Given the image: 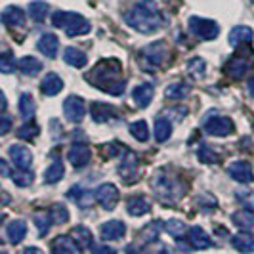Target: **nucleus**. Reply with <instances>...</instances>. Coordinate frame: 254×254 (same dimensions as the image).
<instances>
[{"mask_svg":"<svg viewBox=\"0 0 254 254\" xmlns=\"http://www.w3.org/2000/svg\"><path fill=\"white\" fill-rule=\"evenodd\" d=\"M86 80L96 88L107 92L111 96H121L125 92V78H123V65L117 60H102L94 67V71L86 75Z\"/></svg>","mask_w":254,"mask_h":254,"instance_id":"obj_1","label":"nucleus"},{"mask_svg":"<svg viewBox=\"0 0 254 254\" xmlns=\"http://www.w3.org/2000/svg\"><path fill=\"white\" fill-rule=\"evenodd\" d=\"M127 23L132 29L140 31L143 35L155 33L163 19H161V12L155 0H138L127 13Z\"/></svg>","mask_w":254,"mask_h":254,"instance_id":"obj_2","label":"nucleus"},{"mask_svg":"<svg viewBox=\"0 0 254 254\" xmlns=\"http://www.w3.org/2000/svg\"><path fill=\"white\" fill-rule=\"evenodd\" d=\"M52 23L58 27V29H64L69 37H80V35H86L90 33L88 19H84L82 15H78L75 12H56L52 15Z\"/></svg>","mask_w":254,"mask_h":254,"instance_id":"obj_3","label":"nucleus"},{"mask_svg":"<svg viewBox=\"0 0 254 254\" xmlns=\"http://www.w3.org/2000/svg\"><path fill=\"white\" fill-rule=\"evenodd\" d=\"M151 188L155 195L163 201V203H174L178 201L184 193V188L176 178H170L166 172H157L155 178L151 180Z\"/></svg>","mask_w":254,"mask_h":254,"instance_id":"obj_4","label":"nucleus"},{"mask_svg":"<svg viewBox=\"0 0 254 254\" xmlns=\"http://www.w3.org/2000/svg\"><path fill=\"white\" fill-rule=\"evenodd\" d=\"M190 31L201 40H214L220 35V27H218L216 21L197 17V15L190 17Z\"/></svg>","mask_w":254,"mask_h":254,"instance_id":"obj_5","label":"nucleus"},{"mask_svg":"<svg viewBox=\"0 0 254 254\" xmlns=\"http://www.w3.org/2000/svg\"><path fill=\"white\" fill-rule=\"evenodd\" d=\"M204 130L210 134V136H218V138H224V136H229L233 134V121L228 119V117H222V115H214L210 119H206L204 123Z\"/></svg>","mask_w":254,"mask_h":254,"instance_id":"obj_6","label":"nucleus"},{"mask_svg":"<svg viewBox=\"0 0 254 254\" xmlns=\"http://www.w3.org/2000/svg\"><path fill=\"white\" fill-rule=\"evenodd\" d=\"M141 56H143V62L155 69V67H161L165 64L166 56H168V48H166L163 40H159V42H153L149 46H145L141 50Z\"/></svg>","mask_w":254,"mask_h":254,"instance_id":"obj_7","label":"nucleus"},{"mask_svg":"<svg viewBox=\"0 0 254 254\" xmlns=\"http://www.w3.org/2000/svg\"><path fill=\"white\" fill-rule=\"evenodd\" d=\"M64 113L67 117V121L71 123H80L86 115V105H84V100L78 98V96H69L64 102Z\"/></svg>","mask_w":254,"mask_h":254,"instance_id":"obj_8","label":"nucleus"},{"mask_svg":"<svg viewBox=\"0 0 254 254\" xmlns=\"http://www.w3.org/2000/svg\"><path fill=\"white\" fill-rule=\"evenodd\" d=\"M96 201L102 204L105 210H113L117 203H119V190L113 184H102L98 190L94 191Z\"/></svg>","mask_w":254,"mask_h":254,"instance_id":"obj_9","label":"nucleus"},{"mask_svg":"<svg viewBox=\"0 0 254 254\" xmlns=\"http://www.w3.org/2000/svg\"><path fill=\"white\" fill-rule=\"evenodd\" d=\"M228 176L239 184H251L254 180L253 165L247 161H235L228 166Z\"/></svg>","mask_w":254,"mask_h":254,"instance_id":"obj_10","label":"nucleus"},{"mask_svg":"<svg viewBox=\"0 0 254 254\" xmlns=\"http://www.w3.org/2000/svg\"><path fill=\"white\" fill-rule=\"evenodd\" d=\"M90 157H92L90 147L86 143H78V141H76L75 145L69 149V153H67L69 163L75 166V168H84V166L90 163Z\"/></svg>","mask_w":254,"mask_h":254,"instance_id":"obj_11","label":"nucleus"},{"mask_svg":"<svg viewBox=\"0 0 254 254\" xmlns=\"http://www.w3.org/2000/svg\"><path fill=\"white\" fill-rule=\"evenodd\" d=\"M249 69H251V62H249V58L245 54L233 56L228 62V65H226V73L229 76H233V78H245Z\"/></svg>","mask_w":254,"mask_h":254,"instance_id":"obj_12","label":"nucleus"},{"mask_svg":"<svg viewBox=\"0 0 254 254\" xmlns=\"http://www.w3.org/2000/svg\"><path fill=\"white\" fill-rule=\"evenodd\" d=\"M100 233H102L103 241H119L125 237L127 233V226L119 220H111V222H105L100 228Z\"/></svg>","mask_w":254,"mask_h":254,"instance_id":"obj_13","label":"nucleus"},{"mask_svg":"<svg viewBox=\"0 0 254 254\" xmlns=\"http://www.w3.org/2000/svg\"><path fill=\"white\" fill-rule=\"evenodd\" d=\"M8 153H10L13 165L17 166V168H31V165H33V155H31V151L27 147L13 143V145H10Z\"/></svg>","mask_w":254,"mask_h":254,"instance_id":"obj_14","label":"nucleus"},{"mask_svg":"<svg viewBox=\"0 0 254 254\" xmlns=\"http://www.w3.org/2000/svg\"><path fill=\"white\" fill-rule=\"evenodd\" d=\"M253 37H254V33L251 27L237 25L229 31L228 42L231 48H237V46H241V44H249V42L253 40Z\"/></svg>","mask_w":254,"mask_h":254,"instance_id":"obj_15","label":"nucleus"},{"mask_svg":"<svg viewBox=\"0 0 254 254\" xmlns=\"http://www.w3.org/2000/svg\"><path fill=\"white\" fill-rule=\"evenodd\" d=\"M90 113H92V119L96 123H107V121H113L117 117V109L113 105H107V103L94 102L90 107Z\"/></svg>","mask_w":254,"mask_h":254,"instance_id":"obj_16","label":"nucleus"},{"mask_svg":"<svg viewBox=\"0 0 254 254\" xmlns=\"http://www.w3.org/2000/svg\"><path fill=\"white\" fill-rule=\"evenodd\" d=\"M188 241L193 249H210L212 247V241H210V237L204 233L203 228H199V226H193L190 228L188 231Z\"/></svg>","mask_w":254,"mask_h":254,"instance_id":"obj_17","label":"nucleus"},{"mask_svg":"<svg viewBox=\"0 0 254 254\" xmlns=\"http://www.w3.org/2000/svg\"><path fill=\"white\" fill-rule=\"evenodd\" d=\"M71 237L75 239V243L78 245L80 251H90L94 249V237H92V231L84 226H76L71 231Z\"/></svg>","mask_w":254,"mask_h":254,"instance_id":"obj_18","label":"nucleus"},{"mask_svg":"<svg viewBox=\"0 0 254 254\" xmlns=\"http://www.w3.org/2000/svg\"><path fill=\"white\" fill-rule=\"evenodd\" d=\"M153 94H155V86L149 84V82H143V84H138L134 92H132V98L138 107H147L149 102L153 100Z\"/></svg>","mask_w":254,"mask_h":254,"instance_id":"obj_19","label":"nucleus"},{"mask_svg":"<svg viewBox=\"0 0 254 254\" xmlns=\"http://www.w3.org/2000/svg\"><path fill=\"white\" fill-rule=\"evenodd\" d=\"M2 23L6 27H21L25 23V13L17 6H8L2 12Z\"/></svg>","mask_w":254,"mask_h":254,"instance_id":"obj_20","label":"nucleus"},{"mask_svg":"<svg viewBox=\"0 0 254 254\" xmlns=\"http://www.w3.org/2000/svg\"><path fill=\"white\" fill-rule=\"evenodd\" d=\"M37 46H38V50L42 52L44 56H48V58H56L58 48H60V40H58L56 35L46 33V35H42V37H40Z\"/></svg>","mask_w":254,"mask_h":254,"instance_id":"obj_21","label":"nucleus"},{"mask_svg":"<svg viewBox=\"0 0 254 254\" xmlns=\"http://www.w3.org/2000/svg\"><path fill=\"white\" fill-rule=\"evenodd\" d=\"M64 88V80L60 78V76L56 75V73H48V75L42 78V94L44 96H56V94H60Z\"/></svg>","mask_w":254,"mask_h":254,"instance_id":"obj_22","label":"nucleus"},{"mask_svg":"<svg viewBox=\"0 0 254 254\" xmlns=\"http://www.w3.org/2000/svg\"><path fill=\"white\" fill-rule=\"evenodd\" d=\"M231 222L239 229H243V231H251L254 228V212L249 210V208H241V210L233 212Z\"/></svg>","mask_w":254,"mask_h":254,"instance_id":"obj_23","label":"nucleus"},{"mask_svg":"<svg viewBox=\"0 0 254 254\" xmlns=\"http://www.w3.org/2000/svg\"><path fill=\"white\" fill-rule=\"evenodd\" d=\"M6 235H8L12 245L21 243L27 235V224L23 220H13L12 224H8V228H6Z\"/></svg>","mask_w":254,"mask_h":254,"instance_id":"obj_24","label":"nucleus"},{"mask_svg":"<svg viewBox=\"0 0 254 254\" xmlns=\"http://www.w3.org/2000/svg\"><path fill=\"white\" fill-rule=\"evenodd\" d=\"M64 174H65V168L62 159L60 157H54V163L44 170V182L46 184H56V182H60V180L64 178Z\"/></svg>","mask_w":254,"mask_h":254,"instance_id":"obj_25","label":"nucleus"},{"mask_svg":"<svg viewBox=\"0 0 254 254\" xmlns=\"http://www.w3.org/2000/svg\"><path fill=\"white\" fill-rule=\"evenodd\" d=\"M190 92H191V86L188 82H184V80L172 82V84H168L165 90L168 100H184L186 96H190Z\"/></svg>","mask_w":254,"mask_h":254,"instance_id":"obj_26","label":"nucleus"},{"mask_svg":"<svg viewBox=\"0 0 254 254\" xmlns=\"http://www.w3.org/2000/svg\"><path fill=\"white\" fill-rule=\"evenodd\" d=\"M64 60L67 62L69 65H73V67H84V65L88 64V58H86V54L80 50H76L73 46H69V48H65L64 52Z\"/></svg>","mask_w":254,"mask_h":254,"instance_id":"obj_27","label":"nucleus"},{"mask_svg":"<svg viewBox=\"0 0 254 254\" xmlns=\"http://www.w3.org/2000/svg\"><path fill=\"white\" fill-rule=\"evenodd\" d=\"M127 208L130 216H143V214L149 212L151 206L147 203V199H143V197H132L127 203Z\"/></svg>","mask_w":254,"mask_h":254,"instance_id":"obj_28","label":"nucleus"},{"mask_svg":"<svg viewBox=\"0 0 254 254\" xmlns=\"http://www.w3.org/2000/svg\"><path fill=\"white\" fill-rule=\"evenodd\" d=\"M67 195H69V199H73L82 208H88L90 204H92V199H96V195L92 197V191H86L82 190V188H71Z\"/></svg>","mask_w":254,"mask_h":254,"instance_id":"obj_29","label":"nucleus"},{"mask_svg":"<svg viewBox=\"0 0 254 254\" xmlns=\"http://www.w3.org/2000/svg\"><path fill=\"white\" fill-rule=\"evenodd\" d=\"M52 251L54 253H78V245L75 243V239L71 237H56L54 243H52Z\"/></svg>","mask_w":254,"mask_h":254,"instance_id":"obj_30","label":"nucleus"},{"mask_svg":"<svg viewBox=\"0 0 254 254\" xmlns=\"http://www.w3.org/2000/svg\"><path fill=\"white\" fill-rule=\"evenodd\" d=\"M19 71L27 76H35L38 75V71L42 69V64L38 62L37 58H33V56H25V58H21L19 60Z\"/></svg>","mask_w":254,"mask_h":254,"instance_id":"obj_31","label":"nucleus"},{"mask_svg":"<svg viewBox=\"0 0 254 254\" xmlns=\"http://www.w3.org/2000/svg\"><path fill=\"white\" fill-rule=\"evenodd\" d=\"M170 132H172L170 121L165 119V117H157V121H155V140L163 143V141L170 138Z\"/></svg>","mask_w":254,"mask_h":254,"instance_id":"obj_32","label":"nucleus"},{"mask_svg":"<svg viewBox=\"0 0 254 254\" xmlns=\"http://www.w3.org/2000/svg\"><path fill=\"white\" fill-rule=\"evenodd\" d=\"M231 245L239 251V253H253L254 251V237L251 233H239L231 239Z\"/></svg>","mask_w":254,"mask_h":254,"instance_id":"obj_33","label":"nucleus"},{"mask_svg":"<svg viewBox=\"0 0 254 254\" xmlns=\"http://www.w3.org/2000/svg\"><path fill=\"white\" fill-rule=\"evenodd\" d=\"M19 113L25 121L35 117V100H33L31 94H21V98H19Z\"/></svg>","mask_w":254,"mask_h":254,"instance_id":"obj_34","label":"nucleus"},{"mask_svg":"<svg viewBox=\"0 0 254 254\" xmlns=\"http://www.w3.org/2000/svg\"><path fill=\"white\" fill-rule=\"evenodd\" d=\"M46 13H48V4L46 2L37 0V2H31L29 4V15H31L33 21H37V23L44 21L46 19Z\"/></svg>","mask_w":254,"mask_h":254,"instance_id":"obj_35","label":"nucleus"},{"mask_svg":"<svg viewBox=\"0 0 254 254\" xmlns=\"http://www.w3.org/2000/svg\"><path fill=\"white\" fill-rule=\"evenodd\" d=\"M52 222H54V218H52L50 212H37L35 214V224H37L38 235H46L52 228Z\"/></svg>","mask_w":254,"mask_h":254,"instance_id":"obj_36","label":"nucleus"},{"mask_svg":"<svg viewBox=\"0 0 254 254\" xmlns=\"http://www.w3.org/2000/svg\"><path fill=\"white\" fill-rule=\"evenodd\" d=\"M130 134L136 138L138 141H147L149 140V128L145 121H136L130 125Z\"/></svg>","mask_w":254,"mask_h":254,"instance_id":"obj_37","label":"nucleus"},{"mask_svg":"<svg viewBox=\"0 0 254 254\" xmlns=\"http://www.w3.org/2000/svg\"><path fill=\"white\" fill-rule=\"evenodd\" d=\"M134 170H136V155L128 153V159H125L123 165L119 166V172L123 178H134Z\"/></svg>","mask_w":254,"mask_h":254,"instance_id":"obj_38","label":"nucleus"},{"mask_svg":"<svg viewBox=\"0 0 254 254\" xmlns=\"http://www.w3.org/2000/svg\"><path fill=\"white\" fill-rule=\"evenodd\" d=\"M12 180L15 186L19 188H27L33 184V172H29V168H19V172H13Z\"/></svg>","mask_w":254,"mask_h":254,"instance_id":"obj_39","label":"nucleus"},{"mask_svg":"<svg viewBox=\"0 0 254 254\" xmlns=\"http://www.w3.org/2000/svg\"><path fill=\"white\" fill-rule=\"evenodd\" d=\"M38 132H40V128L35 125V123H27V125H23V127L17 130V136L21 138V140H35L38 136Z\"/></svg>","mask_w":254,"mask_h":254,"instance_id":"obj_40","label":"nucleus"},{"mask_svg":"<svg viewBox=\"0 0 254 254\" xmlns=\"http://www.w3.org/2000/svg\"><path fill=\"white\" fill-rule=\"evenodd\" d=\"M165 229L168 231V235H172V237H184V233H186V224L180 222V220H168L165 224Z\"/></svg>","mask_w":254,"mask_h":254,"instance_id":"obj_41","label":"nucleus"},{"mask_svg":"<svg viewBox=\"0 0 254 254\" xmlns=\"http://www.w3.org/2000/svg\"><path fill=\"white\" fill-rule=\"evenodd\" d=\"M52 218H54V224H65L69 220V210L65 208L64 204H54L50 210Z\"/></svg>","mask_w":254,"mask_h":254,"instance_id":"obj_42","label":"nucleus"},{"mask_svg":"<svg viewBox=\"0 0 254 254\" xmlns=\"http://www.w3.org/2000/svg\"><path fill=\"white\" fill-rule=\"evenodd\" d=\"M0 69H2V73H12L15 71V60L12 58V52H4L2 56H0Z\"/></svg>","mask_w":254,"mask_h":254,"instance_id":"obj_43","label":"nucleus"},{"mask_svg":"<svg viewBox=\"0 0 254 254\" xmlns=\"http://www.w3.org/2000/svg\"><path fill=\"white\" fill-rule=\"evenodd\" d=\"M188 71H190L193 76H203L204 75V62L201 58H195V60H191L190 65H188Z\"/></svg>","mask_w":254,"mask_h":254,"instance_id":"obj_44","label":"nucleus"},{"mask_svg":"<svg viewBox=\"0 0 254 254\" xmlns=\"http://www.w3.org/2000/svg\"><path fill=\"white\" fill-rule=\"evenodd\" d=\"M141 239H143V241H155V239H157V237H159V226H157V224H149V226H145V228H143V231H141V235H140Z\"/></svg>","mask_w":254,"mask_h":254,"instance_id":"obj_45","label":"nucleus"},{"mask_svg":"<svg viewBox=\"0 0 254 254\" xmlns=\"http://www.w3.org/2000/svg\"><path fill=\"white\" fill-rule=\"evenodd\" d=\"M197 155H199V161H201V163H216V159H218L216 153L212 151L208 145H203Z\"/></svg>","mask_w":254,"mask_h":254,"instance_id":"obj_46","label":"nucleus"},{"mask_svg":"<svg viewBox=\"0 0 254 254\" xmlns=\"http://www.w3.org/2000/svg\"><path fill=\"white\" fill-rule=\"evenodd\" d=\"M10 127H12V119L4 113V117H2V130H0V132H2V134H8V132H10Z\"/></svg>","mask_w":254,"mask_h":254,"instance_id":"obj_47","label":"nucleus"},{"mask_svg":"<svg viewBox=\"0 0 254 254\" xmlns=\"http://www.w3.org/2000/svg\"><path fill=\"white\" fill-rule=\"evenodd\" d=\"M0 166H2V174H4V176H8V174H10V170H8L6 161H0Z\"/></svg>","mask_w":254,"mask_h":254,"instance_id":"obj_48","label":"nucleus"},{"mask_svg":"<svg viewBox=\"0 0 254 254\" xmlns=\"http://www.w3.org/2000/svg\"><path fill=\"white\" fill-rule=\"evenodd\" d=\"M249 92H251V96H254V76L249 80Z\"/></svg>","mask_w":254,"mask_h":254,"instance_id":"obj_49","label":"nucleus"},{"mask_svg":"<svg viewBox=\"0 0 254 254\" xmlns=\"http://www.w3.org/2000/svg\"><path fill=\"white\" fill-rule=\"evenodd\" d=\"M23 253H25V254H29V253H40V251H38V249H31V247H29V249H25V251H23Z\"/></svg>","mask_w":254,"mask_h":254,"instance_id":"obj_50","label":"nucleus"},{"mask_svg":"<svg viewBox=\"0 0 254 254\" xmlns=\"http://www.w3.org/2000/svg\"><path fill=\"white\" fill-rule=\"evenodd\" d=\"M253 2H254V0H253Z\"/></svg>","mask_w":254,"mask_h":254,"instance_id":"obj_51","label":"nucleus"}]
</instances>
